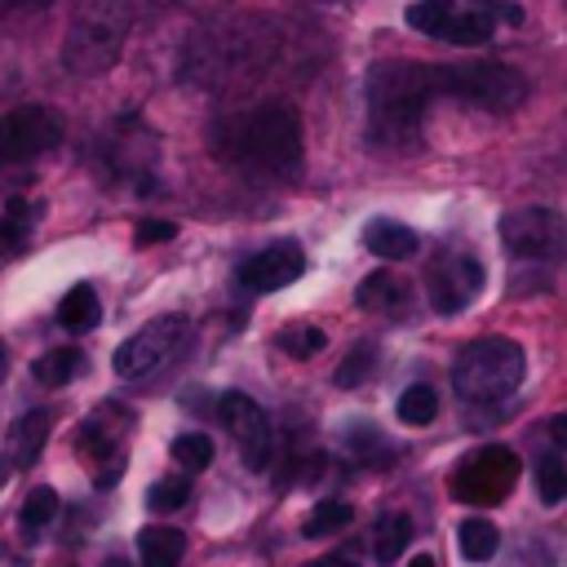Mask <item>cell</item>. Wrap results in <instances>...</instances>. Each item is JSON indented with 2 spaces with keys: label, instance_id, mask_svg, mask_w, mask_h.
<instances>
[{
  "label": "cell",
  "instance_id": "obj_1",
  "mask_svg": "<svg viewBox=\"0 0 567 567\" xmlns=\"http://www.w3.org/2000/svg\"><path fill=\"white\" fill-rule=\"evenodd\" d=\"M439 93L434 66L421 62H381L368 75V115L372 133L390 142H416L421 111Z\"/></svg>",
  "mask_w": 567,
  "mask_h": 567
},
{
  "label": "cell",
  "instance_id": "obj_2",
  "mask_svg": "<svg viewBox=\"0 0 567 567\" xmlns=\"http://www.w3.org/2000/svg\"><path fill=\"white\" fill-rule=\"evenodd\" d=\"M527 372V359H523V346L509 341V337H478L470 341L461 354H456V368H452V385L465 403H501L518 390Z\"/></svg>",
  "mask_w": 567,
  "mask_h": 567
},
{
  "label": "cell",
  "instance_id": "obj_3",
  "mask_svg": "<svg viewBox=\"0 0 567 567\" xmlns=\"http://www.w3.org/2000/svg\"><path fill=\"white\" fill-rule=\"evenodd\" d=\"M239 151L266 173L301 168V115L288 102H261L239 120Z\"/></svg>",
  "mask_w": 567,
  "mask_h": 567
},
{
  "label": "cell",
  "instance_id": "obj_4",
  "mask_svg": "<svg viewBox=\"0 0 567 567\" xmlns=\"http://www.w3.org/2000/svg\"><path fill=\"white\" fill-rule=\"evenodd\" d=\"M128 18H133V9H124L120 0H97V4L80 9L75 27L66 31V49H62L66 66H75L84 75L106 71L115 62V53H120V40H124Z\"/></svg>",
  "mask_w": 567,
  "mask_h": 567
},
{
  "label": "cell",
  "instance_id": "obj_5",
  "mask_svg": "<svg viewBox=\"0 0 567 567\" xmlns=\"http://www.w3.org/2000/svg\"><path fill=\"white\" fill-rule=\"evenodd\" d=\"M439 93L487 106V111H514L527 97V84L514 66L501 62H461V66H434Z\"/></svg>",
  "mask_w": 567,
  "mask_h": 567
},
{
  "label": "cell",
  "instance_id": "obj_6",
  "mask_svg": "<svg viewBox=\"0 0 567 567\" xmlns=\"http://www.w3.org/2000/svg\"><path fill=\"white\" fill-rule=\"evenodd\" d=\"M182 337H186V319H182V315H159V319H151L146 328H137L133 337H124V341L115 346L111 368H115L120 377H128V381L151 377V372L182 346Z\"/></svg>",
  "mask_w": 567,
  "mask_h": 567
},
{
  "label": "cell",
  "instance_id": "obj_7",
  "mask_svg": "<svg viewBox=\"0 0 567 567\" xmlns=\"http://www.w3.org/2000/svg\"><path fill=\"white\" fill-rule=\"evenodd\" d=\"M514 483H518V456L509 447H483L470 461H461L452 492L470 505H496L509 496Z\"/></svg>",
  "mask_w": 567,
  "mask_h": 567
},
{
  "label": "cell",
  "instance_id": "obj_8",
  "mask_svg": "<svg viewBox=\"0 0 567 567\" xmlns=\"http://www.w3.org/2000/svg\"><path fill=\"white\" fill-rule=\"evenodd\" d=\"M217 416H221V425L235 434L244 465H248L252 474H261V470L270 465V447H275L270 416L261 412V403L248 399L244 390H226V394L217 399Z\"/></svg>",
  "mask_w": 567,
  "mask_h": 567
},
{
  "label": "cell",
  "instance_id": "obj_9",
  "mask_svg": "<svg viewBox=\"0 0 567 567\" xmlns=\"http://www.w3.org/2000/svg\"><path fill=\"white\" fill-rule=\"evenodd\" d=\"M62 142V115L44 102H27L4 115V159H35Z\"/></svg>",
  "mask_w": 567,
  "mask_h": 567
},
{
  "label": "cell",
  "instance_id": "obj_10",
  "mask_svg": "<svg viewBox=\"0 0 567 567\" xmlns=\"http://www.w3.org/2000/svg\"><path fill=\"white\" fill-rule=\"evenodd\" d=\"M563 217L554 208H514L501 217V239L514 257H554L563 244Z\"/></svg>",
  "mask_w": 567,
  "mask_h": 567
},
{
  "label": "cell",
  "instance_id": "obj_11",
  "mask_svg": "<svg viewBox=\"0 0 567 567\" xmlns=\"http://www.w3.org/2000/svg\"><path fill=\"white\" fill-rule=\"evenodd\" d=\"M425 288H430V306L439 315H456L470 306V297L483 288V266L470 257V252H452V257H439L425 275Z\"/></svg>",
  "mask_w": 567,
  "mask_h": 567
},
{
  "label": "cell",
  "instance_id": "obj_12",
  "mask_svg": "<svg viewBox=\"0 0 567 567\" xmlns=\"http://www.w3.org/2000/svg\"><path fill=\"white\" fill-rule=\"evenodd\" d=\"M301 275H306V252L292 239H279L239 266V284L248 292H279L288 284H297Z\"/></svg>",
  "mask_w": 567,
  "mask_h": 567
},
{
  "label": "cell",
  "instance_id": "obj_13",
  "mask_svg": "<svg viewBox=\"0 0 567 567\" xmlns=\"http://www.w3.org/2000/svg\"><path fill=\"white\" fill-rule=\"evenodd\" d=\"M363 248L377 252L381 261H408L416 248H421V235L403 221H390V217H377L363 226Z\"/></svg>",
  "mask_w": 567,
  "mask_h": 567
},
{
  "label": "cell",
  "instance_id": "obj_14",
  "mask_svg": "<svg viewBox=\"0 0 567 567\" xmlns=\"http://www.w3.org/2000/svg\"><path fill=\"white\" fill-rule=\"evenodd\" d=\"M137 554H142V567H177L182 554H186V536L177 527H142L137 532Z\"/></svg>",
  "mask_w": 567,
  "mask_h": 567
},
{
  "label": "cell",
  "instance_id": "obj_15",
  "mask_svg": "<svg viewBox=\"0 0 567 567\" xmlns=\"http://www.w3.org/2000/svg\"><path fill=\"white\" fill-rule=\"evenodd\" d=\"M97 319H102V301H97L93 284H75V288L58 301V323H62L66 332H89V328H97Z\"/></svg>",
  "mask_w": 567,
  "mask_h": 567
},
{
  "label": "cell",
  "instance_id": "obj_16",
  "mask_svg": "<svg viewBox=\"0 0 567 567\" xmlns=\"http://www.w3.org/2000/svg\"><path fill=\"white\" fill-rule=\"evenodd\" d=\"M80 372H84V354H80L75 346H58V350H44V354L31 363V377H35L40 385H49V390H58V385H71Z\"/></svg>",
  "mask_w": 567,
  "mask_h": 567
},
{
  "label": "cell",
  "instance_id": "obj_17",
  "mask_svg": "<svg viewBox=\"0 0 567 567\" xmlns=\"http://www.w3.org/2000/svg\"><path fill=\"white\" fill-rule=\"evenodd\" d=\"M49 421H53V412H49V408H40V412H27V416L9 430L13 465H31V461L40 456V447H44V439H49Z\"/></svg>",
  "mask_w": 567,
  "mask_h": 567
},
{
  "label": "cell",
  "instance_id": "obj_18",
  "mask_svg": "<svg viewBox=\"0 0 567 567\" xmlns=\"http://www.w3.org/2000/svg\"><path fill=\"white\" fill-rule=\"evenodd\" d=\"M456 545H461V554H465L470 563H487V558L501 549V532H496L492 518H465V523L456 527Z\"/></svg>",
  "mask_w": 567,
  "mask_h": 567
},
{
  "label": "cell",
  "instance_id": "obj_19",
  "mask_svg": "<svg viewBox=\"0 0 567 567\" xmlns=\"http://www.w3.org/2000/svg\"><path fill=\"white\" fill-rule=\"evenodd\" d=\"M408 297V288H403V279H394L390 270H372L363 284H359V292H354V301L363 306V310H390V306H399Z\"/></svg>",
  "mask_w": 567,
  "mask_h": 567
},
{
  "label": "cell",
  "instance_id": "obj_20",
  "mask_svg": "<svg viewBox=\"0 0 567 567\" xmlns=\"http://www.w3.org/2000/svg\"><path fill=\"white\" fill-rule=\"evenodd\" d=\"M408 540H412V518L408 514H385L372 532V549H377L381 563H394L408 549Z\"/></svg>",
  "mask_w": 567,
  "mask_h": 567
},
{
  "label": "cell",
  "instance_id": "obj_21",
  "mask_svg": "<svg viewBox=\"0 0 567 567\" xmlns=\"http://www.w3.org/2000/svg\"><path fill=\"white\" fill-rule=\"evenodd\" d=\"M394 412H399L403 425H430V421L439 416V394H434L430 385H408V390L399 394Z\"/></svg>",
  "mask_w": 567,
  "mask_h": 567
},
{
  "label": "cell",
  "instance_id": "obj_22",
  "mask_svg": "<svg viewBox=\"0 0 567 567\" xmlns=\"http://www.w3.org/2000/svg\"><path fill=\"white\" fill-rule=\"evenodd\" d=\"M350 518H354V509H350L346 501H319V505L310 509V518L301 523V536H306V540L332 536V532H341V527H346Z\"/></svg>",
  "mask_w": 567,
  "mask_h": 567
},
{
  "label": "cell",
  "instance_id": "obj_23",
  "mask_svg": "<svg viewBox=\"0 0 567 567\" xmlns=\"http://www.w3.org/2000/svg\"><path fill=\"white\" fill-rule=\"evenodd\" d=\"M35 217H40L35 204L9 199V208H4V217H0V248H22L27 235H31V226H35Z\"/></svg>",
  "mask_w": 567,
  "mask_h": 567
},
{
  "label": "cell",
  "instance_id": "obj_24",
  "mask_svg": "<svg viewBox=\"0 0 567 567\" xmlns=\"http://www.w3.org/2000/svg\"><path fill=\"white\" fill-rule=\"evenodd\" d=\"M443 40H452V44H483V40H492V13H483V9L452 13V22L443 27Z\"/></svg>",
  "mask_w": 567,
  "mask_h": 567
},
{
  "label": "cell",
  "instance_id": "obj_25",
  "mask_svg": "<svg viewBox=\"0 0 567 567\" xmlns=\"http://www.w3.org/2000/svg\"><path fill=\"white\" fill-rule=\"evenodd\" d=\"M53 514H58V492L40 483V487L27 492V501H22V509H18V523H22V532H40V527L53 523Z\"/></svg>",
  "mask_w": 567,
  "mask_h": 567
},
{
  "label": "cell",
  "instance_id": "obj_26",
  "mask_svg": "<svg viewBox=\"0 0 567 567\" xmlns=\"http://www.w3.org/2000/svg\"><path fill=\"white\" fill-rule=\"evenodd\" d=\"M403 18L421 35H443V27L452 22V0H412Z\"/></svg>",
  "mask_w": 567,
  "mask_h": 567
},
{
  "label": "cell",
  "instance_id": "obj_27",
  "mask_svg": "<svg viewBox=\"0 0 567 567\" xmlns=\"http://www.w3.org/2000/svg\"><path fill=\"white\" fill-rule=\"evenodd\" d=\"M173 461L182 465V470H204V465H213V439L208 434H199V430H190V434H177L173 439Z\"/></svg>",
  "mask_w": 567,
  "mask_h": 567
},
{
  "label": "cell",
  "instance_id": "obj_28",
  "mask_svg": "<svg viewBox=\"0 0 567 567\" xmlns=\"http://www.w3.org/2000/svg\"><path fill=\"white\" fill-rule=\"evenodd\" d=\"M536 492L545 505H558L567 496V465L558 456H540L536 461Z\"/></svg>",
  "mask_w": 567,
  "mask_h": 567
},
{
  "label": "cell",
  "instance_id": "obj_29",
  "mask_svg": "<svg viewBox=\"0 0 567 567\" xmlns=\"http://www.w3.org/2000/svg\"><path fill=\"white\" fill-rule=\"evenodd\" d=\"M279 346H284L292 359H310V354H319V350L328 346V332H323V328H315V323H301V328L279 332Z\"/></svg>",
  "mask_w": 567,
  "mask_h": 567
},
{
  "label": "cell",
  "instance_id": "obj_30",
  "mask_svg": "<svg viewBox=\"0 0 567 567\" xmlns=\"http://www.w3.org/2000/svg\"><path fill=\"white\" fill-rule=\"evenodd\" d=\"M186 496H190V478H159V483H151L146 505H151L155 514H168V509L186 505Z\"/></svg>",
  "mask_w": 567,
  "mask_h": 567
},
{
  "label": "cell",
  "instance_id": "obj_31",
  "mask_svg": "<svg viewBox=\"0 0 567 567\" xmlns=\"http://www.w3.org/2000/svg\"><path fill=\"white\" fill-rule=\"evenodd\" d=\"M372 363H377V354H372V346L363 341V346H354V350L346 354V363L337 368V377H332V381L350 390V385H359V381H363V377L372 372Z\"/></svg>",
  "mask_w": 567,
  "mask_h": 567
},
{
  "label": "cell",
  "instance_id": "obj_32",
  "mask_svg": "<svg viewBox=\"0 0 567 567\" xmlns=\"http://www.w3.org/2000/svg\"><path fill=\"white\" fill-rule=\"evenodd\" d=\"M133 239H137L142 248H151V244H168V239H177V221H164V217H146V221H137Z\"/></svg>",
  "mask_w": 567,
  "mask_h": 567
},
{
  "label": "cell",
  "instance_id": "obj_33",
  "mask_svg": "<svg viewBox=\"0 0 567 567\" xmlns=\"http://www.w3.org/2000/svg\"><path fill=\"white\" fill-rule=\"evenodd\" d=\"M549 434H554V439H558V443L567 447V412H558V416L549 421Z\"/></svg>",
  "mask_w": 567,
  "mask_h": 567
},
{
  "label": "cell",
  "instance_id": "obj_34",
  "mask_svg": "<svg viewBox=\"0 0 567 567\" xmlns=\"http://www.w3.org/2000/svg\"><path fill=\"white\" fill-rule=\"evenodd\" d=\"M408 567H439L430 554H416V558H408Z\"/></svg>",
  "mask_w": 567,
  "mask_h": 567
},
{
  "label": "cell",
  "instance_id": "obj_35",
  "mask_svg": "<svg viewBox=\"0 0 567 567\" xmlns=\"http://www.w3.org/2000/svg\"><path fill=\"white\" fill-rule=\"evenodd\" d=\"M319 567H359V563H354V558H323Z\"/></svg>",
  "mask_w": 567,
  "mask_h": 567
},
{
  "label": "cell",
  "instance_id": "obj_36",
  "mask_svg": "<svg viewBox=\"0 0 567 567\" xmlns=\"http://www.w3.org/2000/svg\"><path fill=\"white\" fill-rule=\"evenodd\" d=\"M102 567H133L128 558H120V554H111V558H102Z\"/></svg>",
  "mask_w": 567,
  "mask_h": 567
},
{
  "label": "cell",
  "instance_id": "obj_37",
  "mask_svg": "<svg viewBox=\"0 0 567 567\" xmlns=\"http://www.w3.org/2000/svg\"><path fill=\"white\" fill-rule=\"evenodd\" d=\"M4 372H9V354H4V341H0V381H4Z\"/></svg>",
  "mask_w": 567,
  "mask_h": 567
},
{
  "label": "cell",
  "instance_id": "obj_38",
  "mask_svg": "<svg viewBox=\"0 0 567 567\" xmlns=\"http://www.w3.org/2000/svg\"><path fill=\"white\" fill-rule=\"evenodd\" d=\"M18 4H27V9H44V4H53V0H18Z\"/></svg>",
  "mask_w": 567,
  "mask_h": 567
},
{
  "label": "cell",
  "instance_id": "obj_39",
  "mask_svg": "<svg viewBox=\"0 0 567 567\" xmlns=\"http://www.w3.org/2000/svg\"><path fill=\"white\" fill-rule=\"evenodd\" d=\"M0 164H4V120H0Z\"/></svg>",
  "mask_w": 567,
  "mask_h": 567
}]
</instances>
